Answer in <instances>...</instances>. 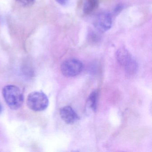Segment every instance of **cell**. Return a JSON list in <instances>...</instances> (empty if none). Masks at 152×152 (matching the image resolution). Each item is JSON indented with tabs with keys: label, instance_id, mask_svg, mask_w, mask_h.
<instances>
[{
	"label": "cell",
	"instance_id": "7",
	"mask_svg": "<svg viewBox=\"0 0 152 152\" xmlns=\"http://www.w3.org/2000/svg\"><path fill=\"white\" fill-rule=\"evenodd\" d=\"M99 0H86L83 7V12L87 15H90L97 8Z\"/></svg>",
	"mask_w": 152,
	"mask_h": 152
},
{
	"label": "cell",
	"instance_id": "9",
	"mask_svg": "<svg viewBox=\"0 0 152 152\" xmlns=\"http://www.w3.org/2000/svg\"><path fill=\"white\" fill-rule=\"evenodd\" d=\"M19 5L23 7H30L32 6L35 0H15Z\"/></svg>",
	"mask_w": 152,
	"mask_h": 152
},
{
	"label": "cell",
	"instance_id": "4",
	"mask_svg": "<svg viewBox=\"0 0 152 152\" xmlns=\"http://www.w3.org/2000/svg\"><path fill=\"white\" fill-rule=\"evenodd\" d=\"M83 64L80 60L75 58L69 59L61 65L62 74L66 77H73L79 75L83 69Z\"/></svg>",
	"mask_w": 152,
	"mask_h": 152
},
{
	"label": "cell",
	"instance_id": "1",
	"mask_svg": "<svg viewBox=\"0 0 152 152\" xmlns=\"http://www.w3.org/2000/svg\"><path fill=\"white\" fill-rule=\"evenodd\" d=\"M2 93L6 103L12 110H18L23 105L24 100L23 94L17 86H5L2 88Z\"/></svg>",
	"mask_w": 152,
	"mask_h": 152
},
{
	"label": "cell",
	"instance_id": "5",
	"mask_svg": "<svg viewBox=\"0 0 152 152\" xmlns=\"http://www.w3.org/2000/svg\"><path fill=\"white\" fill-rule=\"evenodd\" d=\"M93 25L95 28L100 32L107 31L112 26V16L106 12L99 13L94 18Z\"/></svg>",
	"mask_w": 152,
	"mask_h": 152
},
{
	"label": "cell",
	"instance_id": "10",
	"mask_svg": "<svg viewBox=\"0 0 152 152\" xmlns=\"http://www.w3.org/2000/svg\"><path fill=\"white\" fill-rule=\"evenodd\" d=\"M56 1L62 6H65L67 4L68 0H56Z\"/></svg>",
	"mask_w": 152,
	"mask_h": 152
},
{
	"label": "cell",
	"instance_id": "11",
	"mask_svg": "<svg viewBox=\"0 0 152 152\" xmlns=\"http://www.w3.org/2000/svg\"><path fill=\"white\" fill-rule=\"evenodd\" d=\"M2 111H3V107H2L1 104L0 103V114L2 113Z\"/></svg>",
	"mask_w": 152,
	"mask_h": 152
},
{
	"label": "cell",
	"instance_id": "3",
	"mask_svg": "<svg viewBox=\"0 0 152 152\" xmlns=\"http://www.w3.org/2000/svg\"><path fill=\"white\" fill-rule=\"evenodd\" d=\"M116 58L118 63L124 67L127 74L135 73L137 68V64L128 50L121 48L116 51Z\"/></svg>",
	"mask_w": 152,
	"mask_h": 152
},
{
	"label": "cell",
	"instance_id": "2",
	"mask_svg": "<svg viewBox=\"0 0 152 152\" xmlns=\"http://www.w3.org/2000/svg\"><path fill=\"white\" fill-rule=\"evenodd\" d=\"M26 103L31 110L35 112H41L48 108L49 101L45 93L42 91H34L29 94Z\"/></svg>",
	"mask_w": 152,
	"mask_h": 152
},
{
	"label": "cell",
	"instance_id": "6",
	"mask_svg": "<svg viewBox=\"0 0 152 152\" xmlns=\"http://www.w3.org/2000/svg\"><path fill=\"white\" fill-rule=\"evenodd\" d=\"M60 115L62 120L67 124H73L79 119L78 115L69 106L64 107L60 109Z\"/></svg>",
	"mask_w": 152,
	"mask_h": 152
},
{
	"label": "cell",
	"instance_id": "8",
	"mask_svg": "<svg viewBox=\"0 0 152 152\" xmlns=\"http://www.w3.org/2000/svg\"><path fill=\"white\" fill-rule=\"evenodd\" d=\"M97 96V91H95L91 93L88 99V104L90 108L94 111H95L96 109Z\"/></svg>",
	"mask_w": 152,
	"mask_h": 152
}]
</instances>
